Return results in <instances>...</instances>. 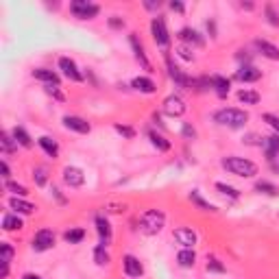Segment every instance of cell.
<instances>
[{"label": "cell", "mask_w": 279, "mask_h": 279, "mask_svg": "<svg viewBox=\"0 0 279 279\" xmlns=\"http://www.w3.org/2000/svg\"><path fill=\"white\" fill-rule=\"evenodd\" d=\"M55 247V234L50 229H39L33 238V249L35 251H48Z\"/></svg>", "instance_id": "cell-6"}, {"label": "cell", "mask_w": 279, "mask_h": 279, "mask_svg": "<svg viewBox=\"0 0 279 279\" xmlns=\"http://www.w3.org/2000/svg\"><path fill=\"white\" fill-rule=\"evenodd\" d=\"M255 190H258L260 194H269V197H277V194H279V190L273 186V183H269V181H258V183H255Z\"/></svg>", "instance_id": "cell-29"}, {"label": "cell", "mask_w": 279, "mask_h": 279, "mask_svg": "<svg viewBox=\"0 0 279 279\" xmlns=\"http://www.w3.org/2000/svg\"><path fill=\"white\" fill-rule=\"evenodd\" d=\"M0 144H2V151H4V153H11V151L15 148L17 142L11 140V135H9L7 131H2V133H0Z\"/></svg>", "instance_id": "cell-32"}, {"label": "cell", "mask_w": 279, "mask_h": 279, "mask_svg": "<svg viewBox=\"0 0 279 279\" xmlns=\"http://www.w3.org/2000/svg\"><path fill=\"white\" fill-rule=\"evenodd\" d=\"M33 76L39 81H44L46 85H59V76L52 72V70H46V68H37L33 70Z\"/></svg>", "instance_id": "cell-17"}, {"label": "cell", "mask_w": 279, "mask_h": 279, "mask_svg": "<svg viewBox=\"0 0 279 279\" xmlns=\"http://www.w3.org/2000/svg\"><path fill=\"white\" fill-rule=\"evenodd\" d=\"M131 85L142 94H153L155 92V83L148 79V76H138V79H133Z\"/></svg>", "instance_id": "cell-19"}, {"label": "cell", "mask_w": 279, "mask_h": 279, "mask_svg": "<svg viewBox=\"0 0 279 279\" xmlns=\"http://www.w3.org/2000/svg\"><path fill=\"white\" fill-rule=\"evenodd\" d=\"M177 262H179L181 269H192L194 262H197V253L192 249H183V251L177 253Z\"/></svg>", "instance_id": "cell-16"}, {"label": "cell", "mask_w": 279, "mask_h": 279, "mask_svg": "<svg viewBox=\"0 0 279 279\" xmlns=\"http://www.w3.org/2000/svg\"><path fill=\"white\" fill-rule=\"evenodd\" d=\"M0 170H2V177H4V179H9V164L4 162V159L0 162Z\"/></svg>", "instance_id": "cell-45"}, {"label": "cell", "mask_w": 279, "mask_h": 279, "mask_svg": "<svg viewBox=\"0 0 279 279\" xmlns=\"http://www.w3.org/2000/svg\"><path fill=\"white\" fill-rule=\"evenodd\" d=\"M109 24L114 26V28H120V26H122V20H118V15H114V17L109 20Z\"/></svg>", "instance_id": "cell-47"}, {"label": "cell", "mask_w": 279, "mask_h": 279, "mask_svg": "<svg viewBox=\"0 0 279 279\" xmlns=\"http://www.w3.org/2000/svg\"><path fill=\"white\" fill-rule=\"evenodd\" d=\"M266 155H269V159H273L275 155H279V135L266 138Z\"/></svg>", "instance_id": "cell-28"}, {"label": "cell", "mask_w": 279, "mask_h": 279, "mask_svg": "<svg viewBox=\"0 0 279 279\" xmlns=\"http://www.w3.org/2000/svg\"><path fill=\"white\" fill-rule=\"evenodd\" d=\"M164 114L173 116V118H179V116L186 114V103H183L179 96H168L164 100Z\"/></svg>", "instance_id": "cell-7"}, {"label": "cell", "mask_w": 279, "mask_h": 279, "mask_svg": "<svg viewBox=\"0 0 279 279\" xmlns=\"http://www.w3.org/2000/svg\"><path fill=\"white\" fill-rule=\"evenodd\" d=\"M190 201H192V203H197V205L201 207V210H205V212H216V207L210 205L207 201L201 199V194H199V192H192V194H190Z\"/></svg>", "instance_id": "cell-33"}, {"label": "cell", "mask_w": 279, "mask_h": 279, "mask_svg": "<svg viewBox=\"0 0 279 279\" xmlns=\"http://www.w3.org/2000/svg\"><path fill=\"white\" fill-rule=\"evenodd\" d=\"M124 273H127L129 277H140L142 273H144V269H142L140 260L135 258V255H124Z\"/></svg>", "instance_id": "cell-13"}, {"label": "cell", "mask_w": 279, "mask_h": 279, "mask_svg": "<svg viewBox=\"0 0 279 279\" xmlns=\"http://www.w3.org/2000/svg\"><path fill=\"white\" fill-rule=\"evenodd\" d=\"M7 190H9V192H13L15 197H24V194H28L26 188L20 186V183H15V181H7Z\"/></svg>", "instance_id": "cell-38"}, {"label": "cell", "mask_w": 279, "mask_h": 279, "mask_svg": "<svg viewBox=\"0 0 279 279\" xmlns=\"http://www.w3.org/2000/svg\"><path fill=\"white\" fill-rule=\"evenodd\" d=\"M166 63H168V74H170V79H173V81L177 83V85H181V87H190V85H192V81H190L188 76L183 74L181 70L177 68V66H175L173 61H170L168 57H166Z\"/></svg>", "instance_id": "cell-12"}, {"label": "cell", "mask_w": 279, "mask_h": 279, "mask_svg": "<svg viewBox=\"0 0 279 279\" xmlns=\"http://www.w3.org/2000/svg\"><path fill=\"white\" fill-rule=\"evenodd\" d=\"M13 140H15L20 146H24V148H31V146H33L31 135H28L22 127H15V129H13Z\"/></svg>", "instance_id": "cell-25"}, {"label": "cell", "mask_w": 279, "mask_h": 279, "mask_svg": "<svg viewBox=\"0 0 279 279\" xmlns=\"http://www.w3.org/2000/svg\"><path fill=\"white\" fill-rule=\"evenodd\" d=\"M236 79H240L245 83H253L258 79H262V70H258L255 66H242L238 72H236Z\"/></svg>", "instance_id": "cell-14"}, {"label": "cell", "mask_w": 279, "mask_h": 279, "mask_svg": "<svg viewBox=\"0 0 279 279\" xmlns=\"http://www.w3.org/2000/svg\"><path fill=\"white\" fill-rule=\"evenodd\" d=\"M223 168H227L231 175H238V177H245V179H249V177H255L258 175V166H255L251 159H245V157H225L223 159Z\"/></svg>", "instance_id": "cell-1"}, {"label": "cell", "mask_w": 279, "mask_h": 279, "mask_svg": "<svg viewBox=\"0 0 279 279\" xmlns=\"http://www.w3.org/2000/svg\"><path fill=\"white\" fill-rule=\"evenodd\" d=\"M264 120L271 124L273 129H275V131L279 133V116H275V114H264Z\"/></svg>", "instance_id": "cell-41"}, {"label": "cell", "mask_w": 279, "mask_h": 279, "mask_svg": "<svg viewBox=\"0 0 279 279\" xmlns=\"http://www.w3.org/2000/svg\"><path fill=\"white\" fill-rule=\"evenodd\" d=\"M216 190H221L223 194H227V197H231V199H238V197H240L238 190L231 188V186H227V183H216Z\"/></svg>", "instance_id": "cell-37"}, {"label": "cell", "mask_w": 279, "mask_h": 279, "mask_svg": "<svg viewBox=\"0 0 279 279\" xmlns=\"http://www.w3.org/2000/svg\"><path fill=\"white\" fill-rule=\"evenodd\" d=\"M22 279H41V277H39V275H33V273H26V275L22 277Z\"/></svg>", "instance_id": "cell-49"}, {"label": "cell", "mask_w": 279, "mask_h": 279, "mask_svg": "<svg viewBox=\"0 0 279 279\" xmlns=\"http://www.w3.org/2000/svg\"><path fill=\"white\" fill-rule=\"evenodd\" d=\"M0 249H2V269H4V266H9L11 258H13V247H11L9 242H2Z\"/></svg>", "instance_id": "cell-36"}, {"label": "cell", "mask_w": 279, "mask_h": 279, "mask_svg": "<svg viewBox=\"0 0 279 279\" xmlns=\"http://www.w3.org/2000/svg\"><path fill=\"white\" fill-rule=\"evenodd\" d=\"M164 225H166V214L159 210H148L140 218V229L146 236H157L164 229Z\"/></svg>", "instance_id": "cell-3"}, {"label": "cell", "mask_w": 279, "mask_h": 279, "mask_svg": "<svg viewBox=\"0 0 279 279\" xmlns=\"http://www.w3.org/2000/svg\"><path fill=\"white\" fill-rule=\"evenodd\" d=\"M179 39L181 41H190V44H203L201 35L194 31V28H181V31H179Z\"/></svg>", "instance_id": "cell-26"}, {"label": "cell", "mask_w": 279, "mask_h": 279, "mask_svg": "<svg viewBox=\"0 0 279 279\" xmlns=\"http://www.w3.org/2000/svg\"><path fill=\"white\" fill-rule=\"evenodd\" d=\"M151 31H153V39L159 48H168L170 44V35H168V28H166V22L162 17H153L151 22Z\"/></svg>", "instance_id": "cell-5"}, {"label": "cell", "mask_w": 279, "mask_h": 279, "mask_svg": "<svg viewBox=\"0 0 279 279\" xmlns=\"http://www.w3.org/2000/svg\"><path fill=\"white\" fill-rule=\"evenodd\" d=\"M175 240L179 242L183 249H192L197 245V234L190 227H179V229H175Z\"/></svg>", "instance_id": "cell-9"}, {"label": "cell", "mask_w": 279, "mask_h": 279, "mask_svg": "<svg viewBox=\"0 0 279 279\" xmlns=\"http://www.w3.org/2000/svg\"><path fill=\"white\" fill-rule=\"evenodd\" d=\"M59 68H61V72L66 74L70 81H83V74L79 72L76 63L70 57H61V59H59Z\"/></svg>", "instance_id": "cell-10"}, {"label": "cell", "mask_w": 279, "mask_h": 279, "mask_svg": "<svg viewBox=\"0 0 279 279\" xmlns=\"http://www.w3.org/2000/svg\"><path fill=\"white\" fill-rule=\"evenodd\" d=\"M129 39H131V46H133V50H135V57H138V61H140L146 70H151V63H148V59H146V55H144V48H142V44L138 41V37H135V35H131Z\"/></svg>", "instance_id": "cell-23"}, {"label": "cell", "mask_w": 279, "mask_h": 279, "mask_svg": "<svg viewBox=\"0 0 279 279\" xmlns=\"http://www.w3.org/2000/svg\"><path fill=\"white\" fill-rule=\"evenodd\" d=\"M63 181H66L70 188H81L83 183H85V175H83V170L76 168V166H68V168H63Z\"/></svg>", "instance_id": "cell-8"}, {"label": "cell", "mask_w": 279, "mask_h": 279, "mask_svg": "<svg viewBox=\"0 0 279 279\" xmlns=\"http://www.w3.org/2000/svg\"><path fill=\"white\" fill-rule=\"evenodd\" d=\"M238 100L245 105H258L260 103V94L253 90H240L238 92Z\"/></svg>", "instance_id": "cell-27"}, {"label": "cell", "mask_w": 279, "mask_h": 279, "mask_svg": "<svg viewBox=\"0 0 279 279\" xmlns=\"http://www.w3.org/2000/svg\"><path fill=\"white\" fill-rule=\"evenodd\" d=\"M94 260H96V264H100V266H105L109 262V253L105 251V245H98L94 249Z\"/></svg>", "instance_id": "cell-31"}, {"label": "cell", "mask_w": 279, "mask_h": 279, "mask_svg": "<svg viewBox=\"0 0 279 279\" xmlns=\"http://www.w3.org/2000/svg\"><path fill=\"white\" fill-rule=\"evenodd\" d=\"M148 138H151V142L159 148V151H168V148H170V142H168V140H164L162 135H157V133H153V131H151V133H148Z\"/></svg>", "instance_id": "cell-35"}, {"label": "cell", "mask_w": 279, "mask_h": 279, "mask_svg": "<svg viewBox=\"0 0 279 279\" xmlns=\"http://www.w3.org/2000/svg\"><path fill=\"white\" fill-rule=\"evenodd\" d=\"M170 9H173V11H179V13H181V11H183V4H181V2H175V0H173V2H170Z\"/></svg>", "instance_id": "cell-48"}, {"label": "cell", "mask_w": 279, "mask_h": 279, "mask_svg": "<svg viewBox=\"0 0 279 279\" xmlns=\"http://www.w3.org/2000/svg\"><path fill=\"white\" fill-rule=\"evenodd\" d=\"M266 13H269V22H271V24L279 26V17L275 15V11H273V7H266Z\"/></svg>", "instance_id": "cell-44"}, {"label": "cell", "mask_w": 279, "mask_h": 279, "mask_svg": "<svg viewBox=\"0 0 279 279\" xmlns=\"http://www.w3.org/2000/svg\"><path fill=\"white\" fill-rule=\"evenodd\" d=\"M207 271H214V273H225V266L218 262L216 258H210L207 260Z\"/></svg>", "instance_id": "cell-39"}, {"label": "cell", "mask_w": 279, "mask_h": 279, "mask_svg": "<svg viewBox=\"0 0 279 279\" xmlns=\"http://www.w3.org/2000/svg\"><path fill=\"white\" fill-rule=\"evenodd\" d=\"M210 81H212V87L216 90V94H218L221 98H225V96L229 94V81L225 79V76H212Z\"/></svg>", "instance_id": "cell-21"}, {"label": "cell", "mask_w": 279, "mask_h": 279, "mask_svg": "<svg viewBox=\"0 0 279 279\" xmlns=\"http://www.w3.org/2000/svg\"><path fill=\"white\" fill-rule=\"evenodd\" d=\"M214 120L218 124H223V127H231V129H240L245 127L247 120H249V114L242 109H234V107H229V109H221L214 114Z\"/></svg>", "instance_id": "cell-2"}, {"label": "cell", "mask_w": 279, "mask_h": 279, "mask_svg": "<svg viewBox=\"0 0 279 279\" xmlns=\"http://www.w3.org/2000/svg\"><path fill=\"white\" fill-rule=\"evenodd\" d=\"M2 229L4 231H17V229H22V221L17 218V214H15V216H13V214H4Z\"/></svg>", "instance_id": "cell-24"}, {"label": "cell", "mask_w": 279, "mask_h": 279, "mask_svg": "<svg viewBox=\"0 0 279 279\" xmlns=\"http://www.w3.org/2000/svg\"><path fill=\"white\" fill-rule=\"evenodd\" d=\"M177 52H179V55H181L183 59H186V61H192V59H194V55L190 52L188 46H179V50H177Z\"/></svg>", "instance_id": "cell-43"}, {"label": "cell", "mask_w": 279, "mask_h": 279, "mask_svg": "<svg viewBox=\"0 0 279 279\" xmlns=\"http://www.w3.org/2000/svg\"><path fill=\"white\" fill-rule=\"evenodd\" d=\"M46 92H48L50 96H55L57 100H63V94L59 92V85H46Z\"/></svg>", "instance_id": "cell-42"}, {"label": "cell", "mask_w": 279, "mask_h": 279, "mask_svg": "<svg viewBox=\"0 0 279 279\" xmlns=\"http://www.w3.org/2000/svg\"><path fill=\"white\" fill-rule=\"evenodd\" d=\"M9 207L15 210V214H33L35 212L33 203H28V201H24V199H17V197H13L9 201Z\"/></svg>", "instance_id": "cell-18"}, {"label": "cell", "mask_w": 279, "mask_h": 279, "mask_svg": "<svg viewBox=\"0 0 279 279\" xmlns=\"http://www.w3.org/2000/svg\"><path fill=\"white\" fill-rule=\"evenodd\" d=\"M116 131L120 133V135H124V138H129V140H131L133 135H135L133 129H131V127H124V124H116Z\"/></svg>", "instance_id": "cell-40"}, {"label": "cell", "mask_w": 279, "mask_h": 279, "mask_svg": "<svg viewBox=\"0 0 279 279\" xmlns=\"http://www.w3.org/2000/svg\"><path fill=\"white\" fill-rule=\"evenodd\" d=\"M96 229H98V236L103 240V245H107L111 240V225L107 223V218H103V216L96 218Z\"/></svg>", "instance_id": "cell-20"}, {"label": "cell", "mask_w": 279, "mask_h": 279, "mask_svg": "<svg viewBox=\"0 0 279 279\" xmlns=\"http://www.w3.org/2000/svg\"><path fill=\"white\" fill-rule=\"evenodd\" d=\"M63 124H66V129H72L76 133H90V122L83 120L79 116H66L63 118Z\"/></svg>", "instance_id": "cell-11"}, {"label": "cell", "mask_w": 279, "mask_h": 279, "mask_svg": "<svg viewBox=\"0 0 279 279\" xmlns=\"http://www.w3.org/2000/svg\"><path fill=\"white\" fill-rule=\"evenodd\" d=\"M258 48H260V52H262L266 59H273V61H277V59H279V48L275 44H271V41L258 39Z\"/></svg>", "instance_id": "cell-15"}, {"label": "cell", "mask_w": 279, "mask_h": 279, "mask_svg": "<svg viewBox=\"0 0 279 279\" xmlns=\"http://www.w3.org/2000/svg\"><path fill=\"white\" fill-rule=\"evenodd\" d=\"M33 179H35L37 186H44V183L48 181V170H46L44 166H37V168L33 170Z\"/></svg>", "instance_id": "cell-34"}, {"label": "cell", "mask_w": 279, "mask_h": 279, "mask_svg": "<svg viewBox=\"0 0 279 279\" xmlns=\"http://www.w3.org/2000/svg\"><path fill=\"white\" fill-rule=\"evenodd\" d=\"M183 135H186V138H194L197 133H194V129L190 127V124H186V127H183Z\"/></svg>", "instance_id": "cell-46"}, {"label": "cell", "mask_w": 279, "mask_h": 279, "mask_svg": "<svg viewBox=\"0 0 279 279\" xmlns=\"http://www.w3.org/2000/svg\"><path fill=\"white\" fill-rule=\"evenodd\" d=\"M70 11L79 17V20H92V17L98 15V4L94 2H87V0H74L72 4H70Z\"/></svg>", "instance_id": "cell-4"}, {"label": "cell", "mask_w": 279, "mask_h": 279, "mask_svg": "<svg viewBox=\"0 0 279 279\" xmlns=\"http://www.w3.org/2000/svg\"><path fill=\"white\" fill-rule=\"evenodd\" d=\"M63 238H66V242H70V245H79V242L85 238V231L83 229H70L63 234Z\"/></svg>", "instance_id": "cell-30"}, {"label": "cell", "mask_w": 279, "mask_h": 279, "mask_svg": "<svg viewBox=\"0 0 279 279\" xmlns=\"http://www.w3.org/2000/svg\"><path fill=\"white\" fill-rule=\"evenodd\" d=\"M37 142H39V146L44 148V151L48 153L50 157H57V155H59V146H57V142L52 140V138H48V135H41Z\"/></svg>", "instance_id": "cell-22"}]
</instances>
